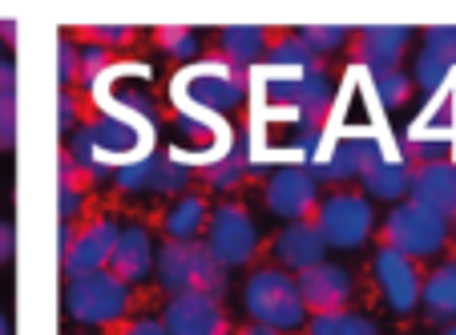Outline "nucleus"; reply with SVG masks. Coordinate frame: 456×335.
Masks as SVG:
<instances>
[{
	"instance_id": "79ce46f5",
	"label": "nucleus",
	"mask_w": 456,
	"mask_h": 335,
	"mask_svg": "<svg viewBox=\"0 0 456 335\" xmlns=\"http://www.w3.org/2000/svg\"><path fill=\"white\" fill-rule=\"evenodd\" d=\"M121 335H166L162 319H134L129 327H121Z\"/></svg>"
},
{
	"instance_id": "ea45409f",
	"label": "nucleus",
	"mask_w": 456,
	"mask_h": 335,
	"mask_svg": "<svg viewBox=\"0 0 456 335\" xmlns=\"http://www.w3.org/2000/svg\"><path fill=\"white\" fill-rule=\"evenodd\" d=\"M57 134L65 142L77 134V97L69 89H61V97H57Z\"/></svg>"
},
{
	"instance_id": "a878e982",
	"label": "nucleus",
	"mask_w": 456,
	"mask_h": 335,
	"mask_svg": "<svg viewBox=\"0 0 456 335\" xmlns=\"http://www.w3.org/2000/svg\"><path fill=\"white\" fill-rule=\"evenodd\" d=\"M207 218H210L207 198L182 194L178 202L166 210V223H162L166 226V239H170V242H194V239H202V231H207Z\"/></svg>"
},
{
	"instance_id": "dca6fc26",
	"label": "nucleus",
	"mask_w": 456,
	"mask_h": 335,
	"mask_svg": "<svg viewBox=\"0 0 456 335\" xmlns=\"http://www.w3.org/2000/svg\"><path fill=\"white\" fill-rule=\"evenodd\" d=\"M295 287H299V299L311 315L347 311V303H352V295H355L352 275H347L339 263H328V258L307 266V271H299V275H295Z\"/></svg>"
},
{
	"instance_id": "c9c22d12",
	"label": "nucleus",
	"mask_w": 456,
	"mask_h": 335,
	"mask_svg": "<svg viewBox=\"0 0 456 335\" xmlns=\"http://www.w3.org/2000/svg\"><path fill=\"white\" fill-rule=\"evenodd\" d=\"M105 65H110V49H102V45H86V49H77V81L86 89L102 78Z\"/></svg>"
},
{
	"instance_id": "a19ab883",
	"label": "nucleus",
	"mask_w": 456,
	"mask_h": 335,
	"mask_svg": "<svg viewBox=\"0 0 456 335\" xmlns=\"http://www.w3.org/2000/svg\"><path fill=\"white\" fill-rule=\"evenodd\" d=\"M86 33L94 37V45L113 49V45H126L129 37H134V29H129V25H86Z\"/></svg>"
},
{
	"instance_id": "49530a36",
	"label": "nucleus",
	"mask_w": 456,
	"mask_h": 335,
	"mask_svg": "<svg viewBox=\"0 0 456 335\" xmlns=\"http://www.w3.org/2000/svg\"><path fill=\"white\" fill-rule=\"evenodd\" d=\"M0 41H4V45H17L20 41V20H0Z\"/></svg>"
},
{
	"instance_id": "2eb2a0df",
	"label": "nucleus",
	"mask_w": 456,
	"mask_h": 335,
	"mask_svg": "<svg viewBox=\"0 0 456 335\" xmlns=\"http://www.w3.org/2000/svg\"><path fill=\"white\" fill-rule=\"evenodd\" d=\"M319 207V182L307 166H279L267 178V210L283 223H307Z\"/></svg>"
},
{
	"instance_id": "de8ad7c7",
	"label": "nucleus",
	"mask_w": 456,
	"mask_h": 335,
	"mask_svg": "<svg viewBox=\"0 0 456 335\" xmlns=\"http://www.w3.org/2000/svg\"><path fill=\"white\" fill-rule=\"evenodd\" d=\"M234 335H279V331H271V327H258V323H250V327H242V331H234Z\"/></svg>"
},
{
	"instance_id": "37998d69",
	"label": "nucleus",
	"mask_w": 456,
	"mask_h": 335,
	"mask_svg": "<svg viewBox=\"0 0 456 335\" xmlns=\"http://www.w3.org/2000/svg\"><path fill=\"white\" fill-rule=\"evenodd\" d=\"M0 94H17V65L0 57Z\"/></svg>"
},
{
	"instance_id": "f257e3e1",
	"label": "nucleus",
	"mask_w": 456,
	"mask_h": 335,
	"mask_svg": "<svg viewBox=\"0 0 456 335\" xmlns=\"http://www.w3.org/2000/svg\"><path fill=\"white\" fill-rule=\"evenodd\" d=\"M65 154L73 158L81 178L110 182L118 166L158 154V126L138 118H118V113H97L94 121L77 126Z\"/></svg>"
},
{
	"instance_id": "aec40b11",
	"label": "nucleus",
	"mask_w": 456,
	"mask_h": 335,
	"mask_svg": "<svg viewBox=\"0 0 456 335\" xmlns=\"http://www.w3.org/2000/svg\"><path fill=\"white\" fill-rule=\"evenodd\" d=\"M113 279H121L126 287L134 283H146L154 275V239H150L146 226L129 223V226H118V242L110 250V263H105Z\"/></svg>"
},
{
	"instance_id": "4468645a",
	"label": "nucleus",
	"mask_w": 456,
	"mask_h": 335,
	"mask_svg": "<svg viewBox=\"0 0 456 335\" xmlns=\"http://www.w3.org/2000/svg\"><path fill=\"white\" fill-rule=\"evenodd\" d=\"M371 283H376L379 299L387 303V311H396V315H412L420 307V271L408 255L392 247H379L371 255Z\"/></svg>"
},
{
	"instance_id": "c03bdc74",
	"label": "nucleus",
	"mask_w": 456,
	"mask_h": 335,
	"mask_svg": "<svg viewBox=\"0 0 456 335\" xmlns=\"http://www.w3.org/2000/svg\"><path fill=\"white\" fill-rule=\"evenodd\" d=\"M9 255H12V223L0 218V266L9 263Z\"/></svg>"
},
{
	"instance_id": "3c124183",
	"label": "nucleus",
	"mask_w": 456,
	"mask_h": 335,
	"mask_svg": "<svg viewBox=\"0 0 456 335\" xmlns=\"http://www.w3.org/2000/svg\"><path fill=\"white\" fill-rule=\"evenodd\" d=\"M444 335H456V323H448V327H444Z\"/></svg>"
},
{
	"instance_id": "473e14b6",
	"label": "nucleus",
	"mask_w": 456,
	"mask_h": 335,
	"mask_svg": "<svg viewBox=\"0 0 456 335\" xmlns=\"http://www.w3.org/2000/svg\"><path fill=\"white\" fill-rule=\"evenodd\" d=\"M242 178H247V166H242V150L239 146H234L226 158H218L215 166H207V170H202V182H207L210 190H218V194L234 190Z\"/></svg>"
},
{
	"instance_id": "f704fd0d",
	"label": "nucleus",
	"mask_w": 456,
	"mask_h": 335,
	"mask_svg": "<svg viewBox=\"0 0 456 335\" xmlns=\"http://www.w3.org/2000/svg\"><path fill=\"white\" fill-rule=\"evenodd\" d=\"M424 53L456 65V25H432L424 29Z\"/></svg>"
},
{
	"instance_id": "8fccbe9b",
	"label": "nucleus",
	"mask_w": 456,
	"mask_h": 335,
	"mask_svg": "<svg viewBox=\"0 0 456 335\" xmlns=\"http://www.w3.org/2000/svg\"><path fill=\"white\" fill-rule=\"evenodd\" d=\"M448 239L456 242V218H452V223H448Z\"/></svg>"
},
{
	"instance_id": "09e8293b",
	"label": "nucleus",
	"mask_w": 456,
	"mask_h": 335,
	"mask_svg": "<svg viewBox=\"0 0 456 335\" xmlns=\"http://www.w3.org/2000/svg\"><path fill=\"white\" fill-rule=\"evenodd\" d=\"M0 335H9V319H4V311H0Z\"/></svg>"
},
{
	"instance_id": "f3484780",
	"label": "nucleus",
	"mask_w": 456,
	"mask_h": 335,
	"mask_svg": "<svg viewBox=\"0 0 456 335\" xmlns=\"http://www.w3.org/2000/svg\"><path fill=\"white\" fill-rule=\"evenodd\" d=\"M166 335H231L223 303L210 295H170L162 311Z\"/></svg>"
},
{
	"instance_id": "1a4fd4ad",
	"label": "nucleus",
	"mask_w": 456,
	"mask_h": 335,
	"mask_svg": "<svg viewBox=\"0 0 456 335\" xmlns=\"http://www.w3.org/2000/svg\"><path fill=\"white\" fill-rule=\"evenodd\" d=\"M174 129H178V138L166 154L182 166H215L218 158H226L234 150V134L226 126V118H215V113H202V110H178L174 118Z\"/></svg>"
},
{
	"instance_id": "b1692460",
	"label": "nucleus",
	"mask_w": 456,
	"mask_h": 335,
	"mask_svg": "<svg viewBox=\"0 0 456 335\" xmlns=\"http://www.w3.org/2000/svg\"><path fill=\"white\" fill-rule=\"evenodd\" d=\"M420 307L432 323H456V255L428 271L420 283Z\"/></svg>"
},
{
	"instance_id": "0eeeda50",
	"label": "nucleus",
	"mask_w": 456,
	"mask_h": 335,
	"mask_svg": "<svg viewBox=\"0 0 456 335\" xmlns=\"http://www.w3.org/2000/svg\"><path fill=\"white\" fill-rule=\"evenodd\" d=\"M315 231L323 234V242L336 250H360L363 242L376 231V210L363 194H352V190H336V194L319 198L315 215H311Z\"/></svg>"
},
{
	"instance_id": "a211bd4d",
	"label": "nucleus",
	"mask_w": 456,
	"mask_h": 335,
	"mask_svg": "<svg viewBox=\"0 0 456 335\" xmlns=\"http://www.w3.org/2000/svg\"><path fill=\"white\" fill-rule=\"evenodd\" d=\"M412 45V29L408 25H363L355 29V65L368 73L400 69V57Z\"/></svg>"
},
{
	"instance_id": "393cba45",
	"label": "nucleus",
	"mask_w": 456,
	"mask_h": 335,
	"mask_svg": "<svg viewBox=\"0 0 456 335\" xmlns=\"http://www.w3.org/2000/svg\"><path fill=\"white\" fill-rule=\"evenodd\" d=\"M255 69L258 73H275V78H295V73L319 69V57L295 33H287V37H279V41L271 45L267 57H263V65H255Z\"/></svg>"
},
{
	"instance_id": "6e6552de",
	"label": "nucleus",
	"mask_w": 456,
	"mask_h": 335,
	"mask_svg": "<svg viewBox=\"0 0 456 335\" xmlns=\"http://www.w3.org/2000/svg\"><path fill=\"white\" fill-rule=\"evenodd\" d=\"M65 311L81 327H110L126 319L129 311V287L113 279L110 271H94L65 283Z\"/></svg>"
},
{
	"instance_id": "cd10ccee",
	"label": "nucleus",
	"mask_w": 456,
	"mask_h": 335,
	"mask_svg": "<svg viewBox=\"0 0 456 335\" xmlns=\"http://www.w3.org/2000/svg\"><path fill=\"white\" fill-rule=\"evenodd\" d=\"M295 37H299V41L307 45L319 61H323V57H331V53L344 49V45L355 37V29H347V25H299L295 29Z\"/></svg>"
},
{
	"instance_id": "58836bf2",
	"label": "nucleus",
	"mask_w": 456,
	"mask_h": 335,
	"mask_svg": "<svg viewBox=\"0 0 456 335\" xmlns=\"http://www.w3.org/2000/svg\"><path fill=\"white\" fill-rule=\"evenodd\" d=\"M17 142V94H0V150Z\"/></svg>"
},
{
	"instance_id": "20e7f679",
	"label": "nucleus",
	"mask_w": 456,
	"mask_h": 335,
	"mask_svg": "<svg viewBox=\"0 0 456 335\" xmlns=\"http://www.w3.org/2000/svg\"><path fill=\"white\" fill-rule=\"evenodd\" d=\"M154 275L162 283V291L170 295H210L223 299L231 287V271L207 250V242H162V250H154Z\"/></svg>"
},
{
	"instance_id": "7ed1b4c3",
	"label": "nucleus",
	"mask_w": 456,
	"mask_h": 335,
	"mask_svg": "<svg viewBox=\"0 0 456 335\" xmlns=\"http://www.w3.org/2000/svg\"><path fill=\"white\" fill-rule=\"evenodd\" d=\"M247 97H250L247 69H234L231 61L223 57L190 61L170 81L174 110H202V113H215V118H231Z\"/></svg>"
},
{
	"instance_id": "39448f33",
	"label": "nucleus",
	"mask_w": 456,
	"mask_h": 335,
	"mask_svg": "<svg viewBox=\"0 0 456 335\" xmlns=\"http://www.w3.org/2000/svg\"><path fill=\"white\" fill-rule=\"evenodd\" d=\"M242 307H247L250 323L271 327V331H303L307 327V307L299 299L295 275L279 271V266H258L242 283Z\"/></svg>"
},
{
	"instance_id": "9d476101",
	"label": "nucleus",
	"mask_w": 456,
	"mask_h": 335,
	"mask_svg": "<svg viewBox=\"0 0 456 335\" xmlns=\"http://www.w3.org/2000/svg\"><path fill=\"white\" fill-rule=\"evenodd\" d=\"M384 247L408 255L412 263L416 258H432L448 247V223L404 198V202H396L384 218Z\"/></svg>"
},
{
	"instance_id": "f8f14e48",
	"label": "nucleus",
	"mask_w": 456,
	"mask_h": 335,
	"mask_svg": "<svg viewBox=\"0 0 456 335\" xmlns=\"http://www.w3.org/2000/svg\"><path fill=\"white\" fill-rule=\"evenodd\" d=\"M408 182H412V166L404 162L400 154V142H392L384 134V126L371 134V150H368V162L360 170V186L363 198H379V202H404L408 198Z\"/></svg>"
},
{
	"instance_id": "7c9ffc66",
	"label": "nucleus",
	"mask_w": 456,
	"mask_h": 335,
	"mask_svg": "<svg viewBox=\"0 0 456 335\" xmlns=\"http://www.w3.org/2000/svg\"><path fill=\"white\" fill-rule=\"evenodd\" d=\"M154 37H158V45H162V53H170L174 61H194L199 57V45H202V37H199V29H190V25H162V29H154Z\"/></svg>"
},
{
	"instance_id": "e433bc0d",
	"label": "nucleus",
	"mask_w": 456,
	"mask_h": 335,
	"mask_svg": "<svg viewBox=\"0 0 456 335\" xmlns=\"http://www.w3.org/2000/svg\"><path fill=\"white\" fill-rule=\"evenodd\" d=\"M81 210H86V190H81L77 182H65V186H57V215H61V223L77 226Z\"/></svg>"
},
{
	"instance_id": "4be33fe9",
	"label": "nucleus",
	"mask_w": 456,
	"mask_h": 335,
	"mask_svg": "<svg viewBox=\"0 0 456 335\" xmlns=\"http://www.w3.org/2000/svg\"><path fill=\"white\" fill-rule=\"evenodd\" d=\"M271 258H275L279 271L299 275V271H307V266L328 258V242H323V234L315 231L311 218L307 223H287L283 231L275 234V242H271Z\"/></svg>"
},
{
	"instance_id": "6ab92c4d",
	"label": "nucleus",
	"mask_w": 456,
	"mask_h": 335,
	"mask_svg": "<svg viewBox=\"0 0 456 335\" xmlns=\"http://www.w3.org/2000/svg\"><path fill=\"white\" fill-rule=\"evenodd\" d=\"M408 202L424 207L428 215L452 223L456 218V162H432V166H416L412 182H408Z\"/></svg>"
},
{
	"instance_id": "5701e85b",
	"label": "nucleus",
	"mask_w": 456,
	"mask_h": 335,
	"mask_svg": "<svg viewBox=\"0 0 456 335\" xmlns=\"http://www.w3.org/2000/svg\"><path fill=\"white\" fill-rule=\"evenodd\" d=\"M218 49H223V61H231L234 69L250 73L258 61L267 57L271 29H263V25H226V29H218Z\"/></svg>"
},
{
	"instance_id": "a18cd8bd",
	"label": "nucleus",
	"mask_w": 456,
	"mask_h": 335,
	"mask_svg": "<svg viewBox=\"0 0 456 335\" xmlns=\"http://www.w3.org/2000/svg\"><path fill=\"white\" fill-rule=\"evenodd\" d=\"M73 239H77V226H69V223H61V242H57V255H61V258L69 255Z\"/></svg>"
},
{
	"instance_id": "bb28decb",
	"label": "nucleus",
	"mask_w": 456,
	"mask_h": 335,
	"mask_svg": "<svg viewBox=\"0 0 456 335\" xmlns=\"http://www.w3.org/2000/svg\"><path fill=\"white\" fill-rule=\"evenodd\" d=\"M307 335H379L376 323L360 311H323V315H307Z\"/></svg>"
},
{
	"instance_id": "423d86ee",
	"label": "nucleus",
	"mask_w": 456,
	"mask_h": 335,
	"mask_svg": "<svg viewBox=\"0 0 456 335\" xmlns=\"http://www.w3.org/2000/svg\"><path fill=\"white\" fill-rule=\"evenodd\" d=\"M150 65L146 61H110L105 73L89 86V97L102 113H118V118H138L158 126V105L150 97Z\"/></svg>"
},
{
	"instance_id": "412c9836",
	"label": "nucleus",
	"mask_w": 456,
	"mask_h": 335,
	"mask_svg": "<svg viewBox=\"0 0 456 335\" xmlns=\"http://www.w3.org/2000/svg\"><path fill=\"white\" fill-rule=\"evenodd\" d=\"M113 242H118V223H113V218H94L86 231H77L69 255L61 258L65 279H81V275H94V271H105Z\"/></svg>"
},
{
	"instance_id": "c756f323",
	"label": "nucleus",
	"mask_w": 456,
	"mask_h": 335,
	"mask_svg": "<svg viewBox=\"0 0 456 335\" xmlns=\"http://www.w3.org/2000/svg\"><path fill=\"white\" fill-rule=\"evenodd\" d=\"M190 178H194V170H190V166L174 162L170 154H158L154 174H150V194H186Z\"/></svg>"
},
{
	"instance_id": "72a5a7b5",
	"label": "nucleus",
	"mask_w": 456,
	"mask_h": 335,
	"mask_svg": "<svg viewBox=\"0 0 456 335\" xmlns=\"http://www.w3.org/2000/svg\"><path fill=\"white\" fill-rule=\"evenodd\" d=\"M154 162H158V154L138 158V162H126V166H118V170L110 174V182L121 190V194H142V190H150V174H154Z\"/></svg>"
},
{
	"instance_id": "4c0bfd02",
	"label": "nucleus",
	"mask_w": 456,
	"mask_h": 335,
	"mask_svg": "<svg viewBox=\"0 0 456 335\" xmlns=\"http://www.w3.org/2000/svg\"><path fill=\"white\" fill-rule=\"evenodd\" d=\"M57 81H61V89L77 86V45L69 37L57 41Z\"/></svg>"
},
{
	"instance_id": "ddd939ff",
	"label": "nucleus",
	"mask_w": 456,
	"mask_h": 335,
	"mask_svg": "<svg viewBox=\"0 0 456 335\" xmlns=\"http://www.w3.org/2000/svg\"><path fill=\"white\" fill-rule=\"evenodd\" d=\"M371 134L376 129H323V146H319V154L311 158V178L315 182H331V186H339V182H352L360 178L363 162H368V150H371Z\"/></svg>"
},
{
	"instance_id": "f03ea898",
	"label": "nucleus",
	"mask_w": 456,
	"mask_h": 335,
	"mask_svg": "<svg viewBox=\"0 0 456 335\" xmlns=\"http://www.w3.org/2000/svg\"><path fill=\"white\" fill-rule=\"evenodd\" d=\"M250 94L258 97L255 121H307V126H328L331 105H336V81L319 65L311 73L275 78V73L250 69Z\"/></svg>"
},
{
	"instance_id": "2f4dec72",
	"label": "nucleus",
	"mask_w": 456,
	"mask_h": 335,
	"mask_svg": "<svg viewBox=\"0 0 456 335\" xmlns=\"http://www.w3.org/2000/svg\"><path fill=\"white\" fill-rule=\"evenodd\" d=\"M456 78V65H448V61L432 57V53H416V73H412V86H420L424 94H440V89L448 86V81Z\"/></svg>"
},
{
	"instance_id": "c85d7f7f",
	"label": "nucleus",
	"mask_w": 456,
	"mask_h": 335,
	"mask_svg": "<svg viewBox=\"0 0 456 335\" xmlns=\"http://www.w3.org/2000/svg\"><path fill=\"white\" fill-rule=\"evenodd\" d=\"M368 81H371V102H376L379 110H400V105L408 102V94H412V78H408L404 69L368 73Z\"/></svg>"
},
{
	"instance_id": "9b49d317",
	"label": "nucleus",
	"mask_w": 456,
	"mask_h": 335,
	"mask_svg": "<svg viewBox=\"0 0 456 335\" xmlns=\"http://www.w3.org/2000/svg\"><path fill=\"white\" fill-rule=\"evenodd\" d=\"M202 242L207 250L226 266H247L250 258L258 255V231H255V218L239 207V202H223V207L210 210L207 218V231H202Z\"/></svg>"
}]
</instances>
